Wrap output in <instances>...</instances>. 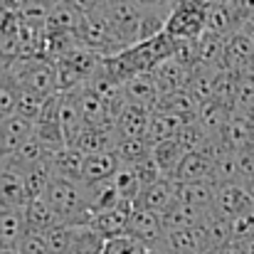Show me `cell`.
Wrapping results in <instances>:
<instances>
[{
  "instance_id": "6da1fadb",
  "label": "cell",
  "mask_w": 254,
  "mask_h": 254,
  "mask_svg": "<svg viewBox=\"0 0 254 254\" xmlns=\"http://www.w3.org/2000/svg\"><path fill=\"white\" fill-rule=\"evenodd\" d=\"M42 197L60 215L62 225L89 227L91 217H89V210H86L84 183H74V180H64V178H57L55 175Z\"/></svg>"
},
{
  "instance_id": "7a4b0ae2",
  "label": "cell",
  "mask_w": 254,
  "mask_h": 254,
  "mask_svg": "<svg viewBox=\"0 0 254 254\" xmlns=\"http://www.w3.org/2000/svg\"><path fill=\"white\" fill-rule=\"evenodd\" d=\"M15 79L20 82L22 91L37 94L42 99H50L57 91V67L52 60H42V57H32V60H17L12 67H7Z\"/></svg>"
},
{
  "instance_id": "3957f363",
  "label": "cell",
  "mask_w": 254,
  "mask_h": 254,
  "mask_svg": "<svg viewBox=\"0 0 254 254\" xmlns=\"http://www.w3.org/2000/svg\"><path fill=\"white\" fill-rule=\"evenodd\" d=\"M114 35L119 37V42L128 50L133 45L141 42V15L143 7L136 0H106L101 5Z\"/></svg>"
},
{
  "instance_id": "277c9868",
  "label": "cell",
  "mask_w": 254,
  "mask_h": 254,
  "mask_svg": "<svg viewBox=\"0 0 254 254\" xmlns=\"http://www.w3.org/2000/svg\"><path fill=\"white\" fill-rule=\"evenodd\" d=\"M207 27V7H202L197 0H178L170 10L168 32L173 40H200Z\"/></svg>"
},
{
  "instance_id": "5b68a950",
  "label": "cell",
  "mask_w": 254,
  "mask_h": 254,
  "mask_svg": "<svg viewBox=\"0 0 254 254\" xmlns=\"http://www.w3.org/2000/svg\"><path fill=\"white\" fill-rule=\"evenodd\" d=\"M60 111H62V94H55L45 101L40 116L35 119V136L40 138V143L50 151V153H57L62 148H67V138H64V131H62V119H60Z\"/></svg>"
},
{
  "instance_id": "8992f818",
  "label": "cell",
  "mask_w": 254,
  "mask_h": 254,
  "mask_svg": "<svg viewBox=\"0 0 254 254\" xmlns=\"http://www.w3.org/2000/svg\"><path fill=\"white\" fill-rule=\"evenodd\" d=\"M126 235H131L133 240L143 242L148 250H158L163 245V240H166L163 217L156 215V212H151V210H143V207H136L133 205V212H131Z\"/></svg>"
},
{
  "instance_id": "52a82bcc",
  "label": "cell",
  "mask_w": 254,
  "mask_h": 254,
  "mask_svg": "<svg viewBox=\"0 0 254 254\" xmlns=\"http://www.w3.org/2000/svg\"><path fill=\"white\" fill-rule=\"evenodd\" d=\"M32 133H35L32 121L17 114L0 121V166H7L15 158V153L32 138Z\"/></svg>"
},
{
  "instance_id": "ba28073f",
  "label": "cell",
  "mask_w": 254,
  "mask_h": 254,
  "mask_svg": "<svg viewBox=\"0 0 254 254\" xmlns=\"http://www.w3.org/2000/svg\"><path fill=\"white\" fill-rule=\"evenodd\" d=\"M151 116H153V111L124 101V106H119V111L114 114V131H116V138H119V141L146 138L148 126H151Z\"/></svg>"
},
{
  "instance_id": "9c48e42d",
  "label": "cell",
  "mask_w": 254,
  "mask_h": 254,
  "mask_svg": "<svg viewBox=\"0 0 254 254\" xmlns=\"http://www.w3.org/2000/svg\"><path fill=\"white\" fill-rule=\"evenodd\" d=\"M254 200L250 197L245 183H222L215 190V202H212V215L232 222L240 212H245Z\"/></svg>"
},
{
  "instance_id": "30bf717a",
  "label": "cell",
  "mask_w": 254,
  "mask_h": 254,
  "mask_svg": "<svg viewBox=\"0 0 254 254\" xmlns=\"http://www.w3.org/2000/svg\"><path fill=\"white\" fill-rule=\"evenodd\" d=\"M74 96V101L79 104V111L84 116L86 126H94V128H114V109L99 96L94 94L89 86H79L74 91H69Z\"/></svg>"
},
{
  "instance_id": "8fae6325",
  "label": "cell",
  "mask_w": 254,
  "mask_h": 254,
  "mask_svg": "<svg viewBox=\"0 0 254 254\" xmlns=\"http://www.w3.org/2000/svg\"><path fill=\"white\" fill-rule=\"evenodd\" d=\"M131 212H133V202L121 200V202L114 205L111 210H104V212L94 215L91 222H89V227H91L96 235H101L104 240L121 237V235H126V230H128Z\"/></svg>"
},
{
  "instance_id": "7c38bea8",
  "label": "cell",
  "mask_w": 254,
  "mask_h": 254,
  "mask_svg": "<svg viewBox=\"0 0 254 254\" xmlns=\"http://www.w3.org/2000/svg\"><path fill=\"white\" fill-rule=\"evenodd\" d=\"M175 202H178V183L173 178H161L153 185H148V188L141 190V195L136 200V207L151 210V212H156V215L163 217Z\"/></svg>"
},
{
  "instance_id": "4fadbf2b",
  "label": "cell",
  "mask_w": 254,
  "mask_h": 254,
  "mask_svg": "<svg viewBox=\"0 0 254 254\" xmlns=\"http://www.w3.org/2000/svg\"><path fill=\"white\" fill-rule=\"evenodd\" d=\"M30 202L25 175L20 170L2 166L0 168V207L2 210H25Z\"/></svg>"
},
{
  "instance_id": "5bb4252c",
  "label": "cell",
  "mask_w": 254,
  "mask_h": 254,
  "mask_svg": "<svg viewBox=\"0 0 254 254\" xmlns=\"http://www.w3.org/2000/svg\"><path fill=\"white\" fill-rule=\"evenodd\" d=\"M254 60V37L247 35L245 30L235 32L230 40H227V47H225V60H222V69H230V72H250Z\"/></svg>"
},
{
  "instance_id": "9a60e30c",
  "label": "cell",
  "mask_w": 254,
  "mask_h": 254,
  "mask_svg": "<svg viewBox=\"0 0 254 254\" xmlns=\"http://www.w3.org/2000/svg\"><path fill=\"white\" fill-rule=\"evenodd\" d=\"M124 96H126L128 104H136V106H143L148 111H156L163 94H161V89L156 84L153 72H146V74H136L133 79L126 82Z\"/></svg>"
},
{
  "instance_id": "2e32d148",
  "label": "cell",
  "mask_w": 254,
  "mask_h": 254,
  "mask_svg": "<svg viewBox=\"0 0 254 254\" xmlns=\"http://www.w3.org/2000/svg\"><path fill=\"white\" fill-rule=\"evenodd\" d=\"M25 210H2L0 207V252H17L27 237Z\"/></svg>"
},
{
  "instance_id": "e0dca14e",
  "label": "cell",
  "mask_w": 254,
  "mask_h": 254,
  "mask_svg": "<svg viewBox=\"0 0 254 254\" xmlns=\"http://www.w3.org/2000/svg\"><path fill=\"white\" fill-rule=\"evenodd\" d=\"M158 250H163L166 254H207L202 227L166 232V240H163V245Z\"/></svg>"
},
{
  "instance_id": "ac0fdd59",
  "label": "cell",
  "mask_w": 254,
  "mask_h": 254,
  "mask_svg": "<svg viewBox=\"0 0 254 254\" xmlns=\"http://www.w3.org/2000/svg\"><path fill=\"white\" fill-rule=\"evenodd\" d=\"M212 173H215L212 158L205 156L202 151H195V153H185L178 170L173 173V180L180 183V185L183 183H197V180H212Z\"/></svg>"
},
{
  "instance_id": "d6986e66",
  "label": "cell",
  "mask_w": 254,
  "mask_h": 254,
  "mask_svg": "<svg viewBox=\"0 0 254 254\" xmlns=\"http://www.w3.org/2000/svg\"><path fill=\"white\" fill-rule=\"evenodd\" d=\"M215 180H197V183H178V202H185L190 207H197L202 212H212L215 202Z\"/></svg>"
},
{
  "instance_id": "ffe728a7",
  "label": "cell",
  "mask_w": 254,
  "mask_h": 254,
  "mask_svg": "<svg viewBox=\"0 0 254 254\" xmlns=\"http://www.w3.org/2000/svg\"><path fill=\"white\" fill-rule=\"evenodd\" d=\"M84 200H86L89 217H94V215L119 205L121 195H119V190L114 185V178H111V180H104V183H89V185H84Z\"/></svg>"
},
{
  "instance_id": "44dd1931",
  "label": "cell",
  "mask_w": 254,
  "mask_h": 254,
  "mask_svg": "<svg viewBox=\"0 0 254 254\" xmlns=\"http://www.w3.org/2000/svg\"><path fill=\"white\" fill-rule=\"evenodd\" d=\"M190 69H185L180 62H175L173 57H168L166 62H161L156 69H153V77H156V84L161 89V94H175L180 89H188L190 84Z\"/></svg>"
},
{
  "instance_id": "7402d4cb",
  "label": "cell",
  "mask_w": 254,
  "mask_h": 254,
  "mask_svg": "<svg viewBox=\"0 0 254 254\" xmlns=\"http://www.w3.org/2000/svg\"><path fill=\"white\" fill-rule=\"evenodd\" d=\"M121 168V161L114 153H91L84 158V175H82V183H104V180H111Z\"/></svg>"
},
{
  "instance_id": "603a6c76",
  "label": "cell",
  "mask_w": 254,
  "mask_h": 254,
  "mask_svg": "<svg viewBox=\"0 0 254 254\" xmlns=\"http://www.w3.org/2000/svg\"><path fill=\"white\" fill-rule=\"evenodd\" d=\"M210 212H202L197 207H190L185 202H175L168 212L163 215V225H166V232H178V230H195V227H202L205 220H207Z\"/></svg>"
},
{
  "instance_id": "cb8c5ba5",
  "label": "cell",
  "mask_w": 254,
  "mask_h": 254,
  "mask_svg": "<svg viewBox=\"0 0 254 254\" xmlns=\"http://www.w3.org/2000/svg\"><path fill=\"white\" fill-rule=\"evenodd\" d=\"M116 146H119V138H116V131L114 128L86 126L74 148H79L84 156H91V153H114Z\"/></svg>"
},
{
  "instance_id": "d4e9b609",
  "label": "cell",
  "mask_w": 254,
  "mask_h": 254,
  "mask_svg": "<svg viewBox=\"0 0 254 254\" xmlns=\"http://www.w3.org/2000/svg\"><path fill=\"white\" fill-rule=\"evenodd\" d=\"M60 119H62V131H64V138H67V146L74 148L79 136L84 133L86 121L79 111V104L74 101L72 94H62V111H60Z\"/></svg>"
},
{
  "instance_id": "484cf974",
  "label": "cell",
  "mask_w": 254,
  "mask_h": 254,
  "mask_svg": "<svg viewBox=\"0 0 254 254\" xmlns=\"http://www.w3.org/2000/svg\"><path fill=\"white\" fill-rule=\"evenodd\" d=\"M25 220H27V230H30V232H37V235H45V232H50L52 227L62 225L60 215L50 207V202H47L45 197L27 202V207H25Z\"/></svg>"
},
{
  "instance_id": "4316f807",
  "label": "cell",
  "mask_w": 254,
  "mask_h": 254,
  "mask_svg": "<svg viewBox=\"0 0 254 254\" xmlns=\"http://www.w3.org/2000/svg\"><path fill=\"white\" fill-rule=\"evenodd\" d=\"M84 153L79 148H62L57 153H52V170L57 178H64V180H74V183H82V175H84Z\"/></svg>"
},
{
  "instance_id": "83f0119b",
  "label": "cell",
  "mask_w": 254,
  "mask_h": 254,
  "mask_svg": "<svg viewBox=\"0 0 254 254\" xmlns=\"http://www.w3.org/2000/svg\"><path fill=\"white\" fill-rule=\"evenodd\" d=\"M220 141H222V146H225L227 151H235V153H240V151H245L247 146H252V133H250V121H247V116L232 111V116H230V121H227V126H225V131H222V136H220Z\"/></svg>"
},
{
  "instance_id": "f1b7e54d",
  "label": "cell",
  "mask_w": 254,
  "mask_h": 254,
  "mask_svg": "<svg viewBox=\"0 0 254 254\" xmlns=\"http://www.w3.org/2000/svg\"><path fill=\"white\" fill-rule=\"evenodd\" d=\"M22 96V86L10 69H0V121L17 114V104Z\"/></svg>"
},
{
  "instance_id": "f546056e",
  "label": "cell",
  "mask_w": 254,
  "mask_h": 254,
  "mask_svg": "<svg viewBox=\"0 0 254 254\" xmlns=\"http://www.w3.org/2000/svg\"><path fill=\"white\" fill-rule=\"evenodd\" d=\"M185 148L175 141V138H170V141H163V143H156L153 146V161H156V166L161 168V173L166 175V178H173V173L178 170L180 166V161L185 158Z\"/></svg>"
},
{
  "instance_id": "4dcf8cb0",
  "label": "cell",
  "mask_w": 254,
  "mask_h": 254,
  "mask_svg": "<svg viewBox=\"0 0 254 254\" xmlns=\"http://www.w3.org/2000/svg\"><path fill=\"white\" fill-rule=\"evenodd\" d=\"M82 22V15L77 10H72L67 2L57 0L50 17H47V25H45V32H77Z\"/></svg>"
},
{
  "instance_id": "1f68e13d",
  "label": "cell",
  "mask_w": 254,
  "mask_h": 254,
  "mask_svg": "<svg viewBox=\"0 0 254 254\" xmlns=\"http://www.w3.org/2000/svg\"><path fill=\"white\" fill-rule=\"evenodd\" d=\"M180 128H183V121H178L175 116L163 114V111H153V116H151V126H148L146 138L156 146V143H163V141L175 138Z\"/></svg>"
},
{
  "instance_id": "d6a6232c",
  "label": "cell",
  "mask_w": 254,
  "mask_h": 254,
  "mask_svg": "<svg viewBox=\"0 0 254 254\" xmlns=\"http://www.w3.org/2000/svg\"><path fill=\"white\" fill-rule=\"evenodd\" d=\"M151 153H153V143L148 138H128V141H119L116 146V156L121 166H138L146 158H151Z\"/></svg>"
},
{
  "instance_id": "836d02e7",
  "label": "cell",
  "mask_w": 254,
  "mask_h": 254,
  "mask_svg": "<svg viewBox=\"0 0 254 254\" xmlns=\"http://www.w3.org/2000/svg\"><path fill=\"white\" fill-rule=\"evenodd\" d=\"M57 0H17V17L25 25L45 27Z\"/></svg>"
},
{
  "instance_id": "e575fe53",
  "label": "cell",
  "mask_w": 254,
  "mask_h": 254,
  "mask_svg": "<svg viewBox=\"0 0 254 254\" xmlns=\"http://www.w3.org/2000/svg\"><path fill=\"white\" fill-rule=\"evenodd\" d=\"M77 235H79V227H74V225H57L50 232H45V242H47L50 254H72Z\"/></svg>"
},
{
  "instance_id": "d590c367",
  "label": "cell",
  "mask_w": 254,
  "mask_h": 254,
  "mask_svg": "<svg viewBox=\"0 0 254 254\" xmlns=\"http://www.w3.org/2000/svg\"><path fill=\"white\" fill-rule=\"evenodd\" d=\"M114 185H116L121 200H128V202H133V205H136V200H138V195H141V190H143L141 178H138V173H136L133 166H121L119 173L114 175Z\"/></svg>"
},
{
  "instance_id": "8d00e7d4",
  "label": "cell",
  "mask_w": 254,
  "mask_h": 254,
  "mask_svg": "<svg viewBox=\"0 0 254 254\" xmlns=\"http://www.w3.org/2000/svg\"><path fill=\"white\" fill-rule=\"evenodd\" d=\"M175 141H178L188 153H195V151H202V148H205L207 133L202 131V126H200L197 121H192V124H183V128L178 131Z\"/></svg>"
},
{
  "instance_id": "74e56055",
  "label": "cell",
  "mask_w": 254,
  "mask_h": 254,
  "mask_svg": "<svg viewBox=\"0 0 254 254\" xmlns=\"http://www.w3.org/2000/svg\"><path fill=\"white\" fill-rule=\"evenodd\" d=\"M101 254H151V250H148L143 242L133 240L131 235H121V237L106 240Z\"/></svg>"
},
{
  "instance_id": "f35d334b",
  "label": "cell",
  "mask_w": 254,
  "mask_h": 254,
  "mask_svg": "<svg viewBox=\"0 0 254 254\" xmlns=\"http://www.w3.org/2000/svg\"><path fill=\"white\" fill-rule=\"evenodd\" d=\"M232 111L245 114V116L254 111V74L252 72H245L240 77V86H237V96H235Z\"/></svg>"
},
{
  "instance_id": "ab89813d",
  "label": "cell",
  "mask_w": 254,
  "mask_h": 254,
  "mask_svg": "<svg viewBox=\"0 0 254 254\" xmlns=\"http://www.w3.org/2000/svg\"><path fill=\"white\" fill-rule=\"evenodd\" d=\"M230 227H232V242L254 237V202L230 222Z\"/></svg>"
},
{
  "instance_id": "60d3db41",
  "label": "cell",
  "mask_w": 254,
  "mask_h": 254,
  "mask_svg": "<svg viewBox=\"0 0 254 254\" xmlns=\"http://www.w3.org/2000/svg\"><path fill=\"white\" fill-rule=\"evenodd\" d=\"M17 254H50L47 242H45V235L27 232V237H25V240H22V245L17 247Z\"/></svg>"
},
{
  "instance_id": "b9f144b4",
  "label": "cell",
  "mask_w": 254,
  "mask_h": 254,
  "mask_svg": "<svg viewBox=\"0 0 254 254\" xmlns=\"http://www.w3.org/2000/svg\"><path fill=\"white\" fill-rule=\"evenodd\" d=\"M240 175H242V183L254 178V143L240 151Z\"/></svg>"
},
{
  "instance_id": "7bdbcfd3",
  "label": "cell",
  "mask_w": 254,
  "mask_h": 254,
  "mask_svg": "<svg viewBox=\"0 0 254 254\" xmlns=\"http://www.w3.org/2000/svg\"><path fill=\"white\" fill-rule=\"evenodd\" d=\"M62 2H67L72 10H77L79 15H89V12H94V10H99L106 0H62Z\"/></svg>"
},
{
  "instance_id": "ee69618b",
  "label": "cell",
  "mask_w": 254,
  "mask_h": 254,
  "mask_svg": "<svg viewBox=\"0 0 254 254\" xmlns=\"http://www.w3.org/2000/svg\"><path fill=\"white\" fill-rule=\"evenodd\" d=\"M222 254H254V237H250V240H240V242H232Z\"/></svg>"
},
{
  "instance_id": "f6af8a7d",
  "label": "cell",
  "mask_w": 254,
  "mask_h": 254,
  "mask_svg": "<svg viewBox=\"0 0 254 254\" xmlns=\"http://www.w3.org/2000/svg\"><path fill=\"white\" fill-rule=\"evenodd\" d=\"M141 7H170V5H175L178 0H136Z\"/></svg>"
},
{
  "instance_id": "bcb514c9",
  "label": "cell",
  "mask_w": 254,
  "mask_h": 254,
  "mask_svg": "<svg viewBox=\"0 0 254 254\" xmlns=\"http://www.w3.org/2000/svg\"><path fill=\"white\" fill-rule=\"evenodd\" d=\"M245 188H247V192H250V197L254 200V178H250L247 183H245Z\"/></svg>"
},
{
  "instance_id": "7dc6e473",
  "label": "cell",
  "mask_w": 254,
  "mask_h": 254,
  "mask_svg": "<svg viewBox=\"0 0 254 254\" xmlns=\"http://www.w3.org/2000/svg\"><path fill=\"white\" fill-rule=\"evenodd\" d=\"M247 121H250V133H252V143H254V111L247 114Z\"/></svg>"
},
{
  "instance_id": "c3c4849f",
  "label": "cell",
  "mask_w": 254,
  "mask_h": 254,
  "mask_svg": "<svg viewBox=\"0 0 254 254\" xmlns=\"http://www.w3.org/2000/svg\"><path fill=\"white\" fill-rule=\"evenodd\" d=\"M151 254H166L163 250H151Z\"/></svg>"
},
{
  "instance_id": "681fc988",
  "label": "cell",
  "mask_w": 254,
  "mask_h": 254,
  "mask_svg": "<svg viewBox=\"0 0 254 254\" xmlns=\"http://www.w3.org/2000/svg\"><path fill=\"white\" fill-rule=\"evenodd\" d=\"M250 72H252V74H254V60H252V67H250Z\"/></svg>"
},
{
  "instance_id": "f907efd6",
  "label": "cell",
  "mask_w": 254,
  "mask_h": 254,
  "mask_svg": "<svg viewBox=\"0 0 254 254\" xmlns=\"http://www.w3.org/2000/svg\"><path fill=\"white\" fill-rule=\"evenodd\" d=\"M0 254H17V252H0Z\"/></svg>"
},
{
  "instance_id": "816d5d0a",
  "label": "cell",
  "mask_w": 254,
  "mask_h": 254,
  "mask_svg": "<svg viewBox=\"0 0 254 254\" xmlns=\"http://www.w3.org/2000/svg\"><path fill=\"white\" fill-rule=\"evenodd\" d=\"M207 254H212V252H207Z\"/></svg>"
}]
</instances>
